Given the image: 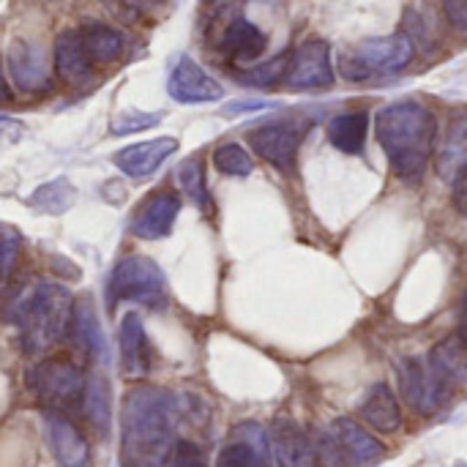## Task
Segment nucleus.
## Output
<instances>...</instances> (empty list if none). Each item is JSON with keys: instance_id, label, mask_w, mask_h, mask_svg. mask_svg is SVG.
Masks as SVG:
<instances>
[{"instance_id": "f257e3e1", "label": "nucleus", "mask_w": 467, "mask_h": 467, "mask_svg": "<svg viewBox=\"0 0 467 467\" xmlns=\"http://www.w3.org/2000/svg\"><path fill=\"white\" fill-rule=\"evenodd\" d=\"M178 400L156 386H140L126 394L120 410L123 467H167L178 438Z\"/></svg>"}, {"instance_id": "f03ea898", "label": "nucleus", "mask_w": 467, "mask_h": 467, "mask_svg": "<svg viewBox=\"0 0 467 467\" xmlns=\"http://www.w3.org/2000/svg\"><path fill=\"white\" fill-rule=\"evenodd\" d=\"M375 131L394 175L405 183H419L438 137L435 115L419 101H397L378 112Z\"/></svg>"}, {"instance_id": "7ed1b4c3", "label": "nucleus", "mask_w": 467, "mask_h": 467, "mask_svg": "<svg viewBox=\"0 0 467 467\" xmlns=\"http://www.w3.org/2000/svg\"><path fill=\"white\" fill-rule=\"evenodd\" d=\"M71 293L63 285H38L30 296L19 301L16 323L22 331V348L30 356L47 353L52 345L60 342V337L68 331L71 323Z\"/></svg>"}, {"instance_id": "20e7f679", "label": "nucleus", "mask_w": 467, "mask_h": 467, "mask_svg": "<svg viewBox=\"0 0 467 467\" xmlns=\"http://www.w3.org/2000/svg\"><path fill=\"white\" fill-rule=\"evenodd\" d=\"M416 55V44L408 33H394L383 38H367L339 57L342 77L361 82L369 77H389L402 71Z\"/></svg>"}, {"instance_id": "39448f33", "label": "nucleus", "mask_w": 467, "mask_h": 467, "mask_svg": "<svg viewBox=\"0 0 467 467\" xmlns=\"http://www.w3.org/2000/svg\"><path fill=\"white\" fill-rule=\"evenodd\" d=\"M107 293H109V306H115L118 301H134L150 309L167 306V279L161 268L142 254L123 257L112 268Z\"/></svg>"}, {"instance_id": "423d86ee", "label": "nucleus", "mask_w": 467, "mask_h": 467, "mask_svg": "<svg viewBox=\"0 0 467 467\" xmlns=\"http://www.w3.org/2000/svg\"><path fill=\"white\" fill-rule=\"evenodd\" d=\"M30 391L52 410H66L77 405L85 394V375L77 364L66 358H44L27 375Z\"/></svg>"}, {"instance_id": "0eeeda50", "label": "nucleus", "mask_w": 467, "mask_h": 467, "mask_svg": "<svg viewBox=\"0 0 467 467\" xmlns=\"http://www.w3.org/2000/svg\"><path fill=\"white\" fill-rule=\"evenodd\" d=\"M451 386L432 369L430 358H405L400 364V394L408 408L419 416H435L446 400Z\"/></svg>"}, {"instance_id": "6e6552de", "label": "nucleus", "mask_w": 467, "mask_h": 467, "mask_svg": "<svg viewBox=\"0 0 467 467\" xmlns=\"http://www.w3.org/2000/svg\"><path fill=\"white\" fill-rule=\"evenodd\" d=\"M306 129H309V123H304V120H271V123H263L249 131V145L268 164L287 170V167H293V161L298 156Z\"/></svg>"}, {"instance_id": "1a4fd4ad", "label": "nucleus", "mask_w": 467, "mask_h": 467, "mask_svg": "<svg viewBox=\"0 0 467 467\" xmlns=\"http://www.w3.org/2000/svg\"><path fill=\"white\" fill-rule=\"evenodd\" d=\"M334 79H337V74H334L328 41L309 38V41H304L290 55V66H287L285 82L293 90H320V88H331Z\"/></svg>"}, {"instance_id": "9d476101", "label": "nucleus", "mask_w": 467, "mask_h": 467, "mask_svg": "<svg viewBox=\"0 0 467 467\" xmlns=\"http://www.w3.org/2000/svg\"><path fill=\"white\" fill-rule=\"evenodd\" d=\"M167 90L181 104H208L224 96V88L189 55H181L170 71Z\"/></svg>"}, {"instance_id": "9b49d317", "label": "nucleus", "mask_w": 467, "mask_h": 467, "mask_svg": "<svg viewBox=\"0 0 467 467\" xmlns=\"http://www.w3.org/2000/svg\"><path fill=\"white\" fill-rule=\"evenodd\" d=\"M271 460V435L254 424H238L230 435V441L222 446L216 467H268Z\"/></svg>"}, {"instance_id": "f8f14e48", "label": "nucleus", "mask_w": 467, "mask_h": 467, "mask_svg": "<svg viewBox=\"0 0 467 467\" xmlns=\"http://www.w3.org/2000/svg\"><path fill=\"white\" fill-rule=\"evenodd\" d=\"M44 435H47V443H49V449L60 465L90 467V449H88L85 435L63 413L49 410L44 416Z\"/></svg>"}, {"instance_id": "ddd939ff", "label": "nucleus", "mask_w": 467, "mask_h": 467, "mask_svg": "<svg viewBox=\"0 0 467 467\" xmlns=\"http://www.w3.org/2000/svg\"><path fill=\"white\" fill-rule=\"evenodd\" d=\"M178 213H181V197L172 192H156L134 213L131 233L142 241H159V238L170 235Z\"/></svg>"}, {"instance_id": "4468645a", "label": "nucleus", "mask_w": 467, "mask_h": 467, "mask_svg": "<svg viewBox=\"0 0 467 467\" xmlns=\"http://www.w3.org/2000/svg\"><path fill=\"white\" fill-rule=\"evenodd\" d=\"M178 150V140L175 137H156L148 142H137V145H126L120 148L112 161L115 167L129 175V178H148L153 175L172 153Z\"/></svg>"}, {"instance_id": "2eb2a0df", "label": "nucleus", "mask_w": 467, "mask_h": 467, "mask_svg": "<svg viewBox=\"0 0 467 467\" xmlns=\"http://www.w3.org/2000/svg\"><path fill=\"white\" fill-rule=\"evenodd\" d=\"M271 451L276 467H317L312 438L293 419L271 424Z\"/></svg>"}, {"instance_id": "dca6fc26", "label": "nucleus", "mask_w": 467, "mask_h": 467, "mask_svg": "<svg viewBox=\"0 0 467 467\" xmlns=\"http://www.w3.org/2000/svg\"><path fill=\"white\" fill-rule=\"evenodd\" d=\"M8 74L22 93H38L49 85V66L44 49L30 41H14L8 49Z\"/></svg>"}, {"instance_id": "f3484780", "label": "nucleus", "mask_w": 467, "mask_h": 467, "mask_svg": "<svg viewBox=\"0 0 467 467\" xmlns=\"http://www.w3.org/2000/svg\"><path fill=\"white\" fill-rule=\"evenodd\" d=\"M55 68L71 85H85L93 79V60L88 57L82 30H63L55 38Z\"/></svg>"}, {"instance_id": "a211bd4d", "label": "nucleus", "mask_w": 467, "mask_h": 467, "mask_svg": "<svg viewBox=\"0 0 467 467\" xmlns=\"http://www.w3.org/2000/svg\"><path fill=\"white\" fill-rule=\"evenodd\" d=\"M120 369L126 378H142L150 369V345L137 312H129L120 323Z\"/></svg>"}, {"instance_id": "6ab92c4d", "label": "nucleus", "mask_w": 467, "mask_h": 467, "mask_svg": "<svg viewBox=\"0 0 467 467\" xmlns=\"http://www.w3.org/2000/svg\"><path fill=\"white\" fill-rule=\"evenodd\" d=\"M68 334H71V339H74V345L79 348L82 356H88L90 361H104L107 342H104V331L99 326V317H96V309H93L90 298H82V301L74 304Z\"/></svg>"}, {"instance_id": "aec40b11", "label": "nucleus", "mask_w": 467, "mask_h": 467, "mask_svg": "<svg viewBox=\"0 0 467 467\" xmlns=\"http://www.w3.org/2000/svg\"><path fill=\"white\" fill-rule=\"evenodd\" d=\"M358 416L367 427H372L375 432L391 435L402 427V410L400 402L394 397V391L386 383H378L369 389L367 400L358 408Z\"/></svg>"}, {"instance_id": "412c9836", "label": "nucleus", "mask_w": 467, "mask_h": 467, "mask_svg": "<svg viewBox=\"0 0 467 467\" xmlns=\"http://www.w3.org/2000/svg\"><path fill=\"white\" fill-rule=\"evenodd\" d=\"M265 47H268L265 33L244 16L233 19L222 33V52L230 55L233 60H241V63L257 60L265 52Z\"/></svg>"}, {"instance_id": "4be33fe9", "label": "nucleus", "mask_w": 467, "mask_h": 467, "mask_svg": "<svg viewBox=\"0 0 467 467\" xmlns=\"http://www.w3.org/2000/svg\"><path fill=\"white\" fill-rule=\"evenodd\" d=\"M331 432L345 449V457L350 465H369L383 457V446L353 419H337L331 424Z\"/></svg>"}, {"instance_id": "5701e85b", "label": "nucleus", "mask_w": 467, "mask_h": 467, "mask_svg": "<svg viewBox=\"0 0 467 467\" xmlns=\"http://www.w3.org/2000/svg\"><path fill=\"white\" fill-rule=\"evenodd\" d=\"M430 364L432 369L449 383V386H460L467 383V339L457 331L454 337L441 339L432 353H430Z\"/></svg>"}, {"instance_id": "b1692460", "label": "nucleus", "mask_w": 467, "mask_h": 467, "mask_svg": "<svg viewBox=\"0 0 467 467\" xmlns=\"http://www.w3.org/2000/svg\"><path fill=\"white\" fill-rule=\"evenodd\" d=\"M367 129H369V115L364 109L342 112L328 123V140L342 153H361L367 142Z\"/></svg>"}, {"instance_id": "393cba45", "label": "nucleus", "mask_w": 467, "mask_h": 467, "mask_svg": "<svg viewBox=\"0 0 467 467\" xmlns=\"http://www.w3.org/2000/svg\"><path fill=\"white\" fill-rule=\"evenodd\" d=\"M74 202H77V186L68 178H55L49 183H41L27 197V205L47 216H60V213L71 211Z\"/></svg>"}, {"instance_id": "a878e982", "label": "nucleus", "mask_w": 467, "mask_h": 467, "mask_svg": "<svg viewBox=\"0 0 467 467\" xmlns=\"http://www.w3.org/2000/svg\"><path fill=\"white\" fill-rule=\"evenodd\" d=\"M82 402H85V416L93 424V430L99 435H107L109 432V380L99 372L88 375Z\"/></svg>"}, {"instance_id": "bb28decb", "label": "nucleus", "mask_w": 467, "mask_h": 467, "mask_svg": "<svg viewBox=\"0 0 467 467\" xmlns=\"http://www.w3.org/2000/svg\"><path fill=\"white\" fill-rule=\"evenodd\" d=\"M467 164V118L451 123L449 137L438 153V175L446 181H454V175Z\"/></svg>"}, {"instance_id": "cd10ccee", "label": "nucleus", "mask_w": 467, "mask_h": 467, "mask_svg": "<svg viewBox=\"0 0 467 467\" xmlns=\"http://www.w3.org/2000/svg\"><path fill=\"white\" fill-rule=\"evenodd\" d=\"M82 41L93 63H112L123 55V36L115 27L93 22L82 30Z\"/></svg>"}, {"instance_id": "c85d7f7f", "label": "nucleus", "mask_w": 467, "mask_h": 467, "mask_svg": "<svg viewBox=\"0 0 467 467\" xmlns=\"http://www.w3.org/2000/svg\"><path fill=\"white\" fill-rule=\"evenodd\" d=\"M178 183L181 189L186 192V197L192 202H197L202 211L211 208V194H208V186H205V170H202V161L200 159H189L178 167Z\"/></svg>"}, {"instance_id": "c756f323", "label": "nucleus", "mask_w": 467, "mask_h": 467, "mask_svg": "<svg viewBox=\"0 0 467 467\" xmlns=\"http://www.w3.org/2000/svg\"><path fill=\"white\" fill-rule=\"evenodd\" d=\"M290 55H293V52H282V55H276L274 60H265V63H260V66H254V68H246L244 74H238V79H241L244 85H252V88H271V85H276L279 79H285L287 66H290Z\"/></svg>"}, {"instance_id": "7c9ffc66", "label": "nucleus", "mask_w": 467, "mask_h": 467, "mask_svg": "<svg viewBox=\"0 0 467 467\" xmlns=\"http://www.w3.org/2000/svg\"><path fill=\"white\" fill-rule=\"evenodd\" d=\"M213 164H216V170H219L222 175H233V178H249V175L254 172L252 156H249L241 145H235V142H227V145L216 148Z\"/></svg>"}, {"instance_id": "2f4dec72", "label": "nucleus", "mask_w": 467, "mask_h": 467, "mask_svg": "<svg viewBox=\"0 0 467 467\" xmlns=\"http://www.w3.org/2000/svg\"><path fill=\"white\" fill-rule=\"evenodd\" d=\"M164 120V112H140V109H126L118 112L109 123V134L112 137H129V134H140L148 131L153 126H159Z\"/></svg>"}, {"instance_id": "473e14b6", "label": "nucleus", "mask_w": 467, "mask_h": 467, "mask_svg": "<svg viewBox=\"0 0 467 467\" xmlns=\"http://www.w3.org/2000/svg\"><path fill=\"white\" fill-rule=\"evenodd\" d=\"M312 446H315V460L320 467H350L342 443L337 441L331 430H317L312 438Z\"/></svg>"}, {"instance_id": "72a5a7b5", "label": "nucleus", "mask_w": 467, "mask_h": 467, "mask_svg": "<svg viewBox=\"0 0 467 467\" xmlns=\"http://www.w3.org/2000/svg\"><path fill=\"white\" fill-rule=\"evenodd\" d=\"M16 254H19V235L0 222V279H5L14 271Z\"/></svg>"}, {"instance_id": "f704fd0d", "label": "nucleus", "mask_w": 467, "mask_h": 467, "mask_svg": "<svg viewBox=\"0 0 467 467\" xmlns=\"http://www.w3.org/2000/svg\"><path fill=\"white\" fill-rule=\"evenodd\" d=\"M167 467H208V462H205V454H202V449L197 443L178 441L175 454H172V460H170Z\"/></svg>"}, {"instance_id": "c9c22d12", "label": "nucleus", "mask_w": 467, "mask_h": 467, "mask_svg": "<svg viewBox=\"0 0 467 467\" xmlns=\"http://www.w3.org/2000/svg\"><path fill=\"white\" fill-rule=\"evenodd\" d=\"M25 137V126L8 115H0V142L3 145H14Z\"/></svg>"}, {"instance_id": "e433bc0d", "label": "nucleus", "mask_w": 467, "mask_h": 467, "mask_svg": "<svg viewBox=\"0 0 467 467\" xmlns=\"http://www.w3.org/2000/svg\"><path fill=\"white\" fill-rule=\"evenodd\" d=\"M443 11L454 27L467 30V0H443Z\"/></svg>"}, {"instance_id": "4c0bfd02", "label": "nucleus", "mask_w": 467, "mask_h": 467, "mask_svg": "<svg viewBox=\"0 0 467 467\" xmlns=\"http://www.w3.org/2000/svg\"><path fill=\"white\" fill-rule=\"evenodd\" d=\"M454 205L462 216H467V164L454 175Z\"/></svg>"}, {"instance_id": "58836bf2", "label": "nucleus", "mask_w": 467, "mask_h": 467, "mask_svg": "<svg viewBox=\"0 0 467 467\" xmlns=\"http://www.w3.org/2000/svg\"><path fill=\"white\" fill-rule=\"evenodd\" d=\"M271 107V101H233L222 109V115H238V112H257Z\"/></svg>"}, {"instance_id": "ea45409f", "label": "nucleus", "mask_w": 467, "mask_h": 467, "mask_svg": "<svg viewBox=\"0 0 467 467\" xmlns=\"http://www.w3.org/2000/svg\"><path fill=\"white\" fill-rule=\"evenodd\" d=\"M129 8H134V11H153V8H159L164 0H123Z\"/></svg>"}, {"instance_id": "a19ab883", "label": "nucleus", "mask_w": 467, "mask_h": 467, "mask_svg": "<svg viewBox=\"0 0 467 467\" xmlns=\"http://www.w3.org/2000/svg\"><path fill=\"white\" fill-rule=\"evenodd\" d=\"M460 334L467 339V296H465V304H462V315H460Z\"/></svg>"}, {"instance_id": "79ce46f5", "label": "nucleus", "mask_w": 467, "mask_h": 467, "mask_svg": "<svg viewBox=\"0 0 467 467\" xmlns=\"http://www.w3.org/2000/svg\"><path fill=\"white\" fill-rule=\"evenodd\" d=\"M11 96H8V88H5V79H3V74H0V101H8Z\"/></svg>"}, {"instance_id": "37998d69", "label": "nucleus", "mask_w": 467, "mask_h": 467, "mask_svg": "<svg viewBox=\"0 0 467 467\" xmlns=\"http://www.w3.org/2000/svg\"><path fill=\"white\" fill-rule=\"evenodd\" d=\"M208 3H222V0H208Z\"/></svg>"}]
</instances>
